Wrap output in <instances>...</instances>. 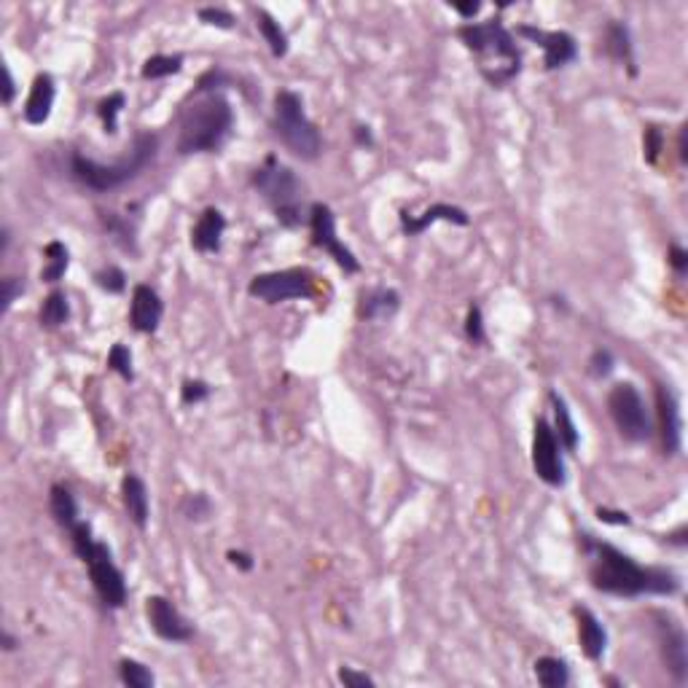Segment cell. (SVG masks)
<instances>
[{
	"mask_svg": "<svg viewBox=\"0 0 688 688\" xmlns=\"http://www.w3.org/2000/svg\"><path fill=\"white\" fill-rule=\"evenodd\" d=\"M562 452L565 449H562L554 428L541 417L535 422V433H532V468H535V476L546 482L549 487H565V482H568Z\"/></svg>",
	"mask_w": 688,
	"mask_h": 688,
	"instance_id": "10",
	"label": "cell"
},
{
	"mask_svg": "<svg viewBox=\"0 0 688 688\" xmlns=\"http://www.w3.org/2000/svg\"><path fill=\"white\" fill-rule=\"evenodd\" d=\"M656 414H659V436L664 454H677L683 446V420H680V401L669 385L656 388Z\"/></svg>",
	"mask_w": 688,
	"mask_h": 688,
	"instance_id": "15",
	"label": "cell"
},
{
	"mask_svg": "<svg viewBox=\"0 0 688 688\" xmlns=\"http://www.w3.org/2000/svg\"><path fill=\"white\" fill-rule=\"evenodd\" d=\"M54 97H57V84L49 73H38L35 81L30 87V97L25 103V121L38 127V124H46L49 116H51V108H54Z\"/></svg>",
	"mask_w": 688,
	"mask_h": 688,
	"instance_id": "20",
	"label": "cell"
},
{
	"mask_svg": "<svg viewBox=\"0 0 688 688\" xmlns=\"http://www.w3.org/2000/svg\"><path fill=\"white\" fill-rule=\"evenodd\" d=\"M119 680L129 688H154L157 677L145 664L135 661V659H121L119 661Z\"/></svg>",
	"mask_w": 688,
	"mask_h": 688,
	"instance_id": "32",
	"label": "cell"
},
{
	"mask_svg": "<svg viewBox=\"0 0 688 688\" xmlns=\"http://www.w3.org/2000/svg\"><path fill=\"white\" fill-rule=\"evenodd\" d=\"M516 35H522V38H527L535 46L544 49V67L546 70H560V67L578 59V43L565 30H541L535 25H519Z\"/></svg>",
	"mask_w": 688,
	"mask_h": 688,
	"instance_id": "12",
	"label": "cell"
},
{
	"mask_svg": "<svg viewBox=\"0 0 688 688\" xmlns=\"http://www.w3.org/2000/svg\"><path fill=\"white\" fill-rule=\"evenodd\" d=\"M226 560L232 562L237 570H245V573L256 568V560H253L248 552H235V549H232V552H226Z\"/></svg>",
	"mask_w": 688,
	"mask_h": 688,
	"instance_id": "46",
	"label": "cell"
},
{
	"mask_svg": "<svg viewBox=\"0 0 688 688\" xmlns=\"http://www.w3.org/2000/svg\"><path fill=\"white\" fill-rule=\"evenodd\" d=\"M449 9L460 14L466 22H471V19L482 12V4H449Z\"/></svg>",
	"mask_w": 688,
	"mask_h": 688,
	"instance_id": "48",
	"label": "cell"
},
{
	"mask_svg": "<svg viewBox=\"0 0 688 688\" xmlns=\"http://www.w3.org/2000/svg\"><path fill=\"white\" fill-rule=\"evenodd\" d=\"M157 154H159V137L151 135V132H143V135L135 137L129 154L124 159L113 162V165H100V162L87 159L81 154H73L70 157V175L81 186L103 194V191L121 189L124 183L140 178L151 165H154Z\"/></svg>",
	"mask_w": 688,
	"mask_h": 688,
	"instance_id": "4",
	"label": "cell"
},
{
	"mask_svg": "<svg viewBox=\"0 0 688 688\" xmlns=\"http://www.w3.org/2000/svg\"><path fill=\"white\" fill-rule=\"evenodd\" d=\"M597 519L605 522V524H619V527L632 524L630 514H624V511H610V508H597Z\"/></svg>",
	"mask_w": 688,
	"mask_h": 688,
	"instance_id": "45",
	"label": "cell"
},
{
	"mask_svg": "<svg viewBox=\"0 0 688 688\" xmlns=\"http://www.w3.org/2000/svg\"><path fill=\"white\" fill-rule=\"evenodd\" d=\"M315 280L307 269H280V272H264L256 274L248 282V293L264 304H282L293 298L313 296Z\"/></svg>",
	"mask_w": 688,
	"mask_h": 688,
	"instance_id": "8",
	"label": "cell"
},
{
	"mask_svg": "<svg viewBox=\"0 0 688 688\" xmlns=\"http://www.w3.org/2000/svg\"><path fill=\"white\" fill-rule=\"evenodd\" d=\"M181 70H183V57H181V54H154V57H148V59L143 62L140 75H143V79L157 81V79H167V75H175V73H181Z\"/></svg>",
	"mask_w": 688,
	"mask_h": 688,
	"instance_id": "30",
	"label": "cell"
},
{
	"mask_svg": "<svg viewBox=\"0 0 688 688\" xmlns=\"http://www.w3.org/2000/svg\"><path fill=\"white\" fill-rule=\"evenodd\" d=\"M95 282H97L103 290H108V293H124V288H127V274H124L119 267H105V269H100V272L95 274Z\"/></svg>",
	"mask_w": 688,
	"mask_h": 688,
	"instance_id": "39",
	"label": "cell"
},
{
	"mask_svg": "<svg viewBox=\"0 0 688 688\" xmlns=\"http://www.w3.org/2000/svg\"><path fill=\"white\" fill-rule=\"evenodd\" d=\"M235 129V108L220 92H207L183 108L178 121V151L189 154H215Z\"/></svg>",
	"mask_w": 688,
	"mask_h": 688,
	"instance_id": "3",
	"label": "cell"
},
{
	"mask_svg": "<svg viewBox=\"0 0 688 688\" xmlns=\"http://www.w3.org/2000/svg\"><path fill=\"white\" fill-rule=\"evenodd\" d=\"M607 412H610V420H614L616 430L627 441L643 444L653 436V422H651L648 406L632 382H619V385L610 388Z\"/></svg>",
	"mask_w": 688,
	"mask_h": 688,
	"instance_id": "7",
	"label": "cell"
},
{
	"mask_svg": "<svg viewBox=\"0 0 688 688\" xmlns=\"http://www.w3.org/2000/svg\"><path fill=\"white\" fill-rule=\"evenodd\" d=\"M532 669H535V677H538V683L544 688H565L570 683V667H568L565 659L541 656L532 664Z\"/></svg>",
	"mask_w": 688,
	"mask_h": 688,
	"instance_id": "26",
	"label": "cell"
},
{
	"mask_svg": "<svg viewBox=\"0 0 688 688\" xmlns=\"http://www.w3.org/2000/svg\"><path fill=\"white\" fill-rule=\"evenodd\" d=\"M121 500L135 527L145 530L151 519V503H148V487L137 474H127L121 479Z\"/></svg>",
	"mask_w": 688,
	"mask_h": 688,
	"instance_id": "22",
	"label": "cell"
},
{
	"mask_svg": "<svg viewBox=\"0 0 688 688\" xmlns=\"http://www.w3.org/2000/svg\"><path fill=\"white\" fill-rule=\"evenodd\" d=\"M667 259H669L672 269H675L680 277L688 272V253H685V248H680V245H669V253H667Z\"/></svg>",
	"mask_w": 688,
	"mask_h": 688,
	"instance_id": "44",
	"label": "cell"
},
{
	"mask_svg": "<svg viewBox=\"0 0 688 688\" xmlns=\"http://www.w3.org/2000/svg\"><path fill=\"white\" fill-rule=\"evenodd\" d=\"M14 97H17V81H14V75H12V67L4 65V103L12 105Z\"/></svg>",
	"mask_w": 688,
	"mask_h": 688,
	"instance_id": "47",
	"label": "cell"
},
{
	"mask_svg": "<svg viewBox=\"0 0 688 688\" xmlns=\"http://www.w3.org/2000/svg\"><path fill=\"white\" fill-rule=\"evenodd\" d=\"M199 22L207 25V27H218V30H232L237 25L235 14H228L226 9H215V6H205L197 12Z\"/></svg>",
	"mask_w": 688,
	"mask_h": 688,
	"instance_id": "37",
	"label": "cell"
},
{
	"mask_svg": "<svg viewBox=\"0 0 688 688\" xmlns=\"http://www.w3.org/2000/svg\"><path fill=\"white\" fill-rule=\"evenodd\" d=\"M22 290H25L22 280H17V277L4 280V313H9L14 307V301H17V296H22Z\"/></svg>",
	"mask_w": 688,
	"mask_h": 688,
	"instance_id": "43",
	"label": "cell"
},
{
	"mask_svg": "<svg viewBox=\"0 0 688 688\" xmlns=\"http://www.w3.org/2000/svg\"><path fill=\"white\" fill-rule=\"evenodd\" d=\"M256 25H259V33H261L264 43L269 46L272 57L282 59L290 46H288V35H285V30L280 27V22H277L269 12L259 9V12H256Z\"/></svg>",
	"mask_w": 688,
	"mask_h": 688,
	"instance_id": "27",
	"label": "cell"
},
{
	"mask_svg": "<svg viewBox=\"0 0 688 688\" xmlns=\"http://www.w3.org/2000/svg\"><path fill=\"white\" fill-rule=\"evenodd\" d=\"M656 640L661 648V659L667 664V669L672 672V677L677 683L688 680V640L683 627L669 616V614H656Z\"/></svg>",
	"mask_w": 688,
	"mask_h": 688,
	"instance_id": "13",
	"label": "cell"
},
{
	"mask_svg": "<svg viewBox=\"0 0 688 688\" xmlns=\"http://www.w3.org/2000/svg\"><path fill=\"white\" fill-rule=\"evenodd\" d=\"M549 404H552V409H554V420H557L554 433H557L562 449L570 452V454H576V449H578V428H576V422H573V417H570V409H568L565 398H562L557 390H552V393H549Z\"/></svg>",
	"mask_w": 688,
	"mask_h": 688,
	"instance_id": "24",
	"label": "cell"
},
{
	"mask_svg": "<svg viewBox=\"0 0 688 688\" xmlns=\"http://www.w3.org/2000/svg\"><path fill=\"white\" fill-rule=\"evenodd\" d=\"M614 368H616V358H614V352H610V350L599 347V350L591 352V358H589V374H591L594 379H605Z\"/></svg>",
	"mask_w": 688,
	"mask_h": 688,
	"instance_id": "40",
	"label": "cell"
},
{
	"mask_svg": "<svg viewBox=\"0 0 688 688\" xmlns=\"http://www.w3.org/2000/svg\"><path fill=\"white\" fill-rule=\"evenodd\" d=\"M49 511L54 516V522L65 530H70L79 519V503H75L73 492L65 487V484H54L51 492H49Z\"/></svg>",
	"mask_w": 688,
	"mask_h": 688,
	"instance_id": "25",
	"label": "cell"
},
{
	"mask_svg": "<svg viewBox=\"0 0 688 688\" xmlns=\"http://www.w3.org/2000/svg\"><path fill=\"white\" fill-rule=\"evenodd\" d=\"M643 148H645V159H648V162H656V159H659V154L664 151V137H661V129H659V127H648V129H645Z\"/></svg>",
	"mask_w": 688,
	"mask_h": 688,
	"instance_id": "42",
	"label": "cell"
},
{
	"mask_svg": "<svg viewBox=\"0 0 688 688\" xmlns=\"http://www.w3.org/2000/svg\"><path fill=\"white\" fill-rule=\"evenodd\" d=\"M145 616H148L151 630H154L167 643H189L194 638V627L189 624V619L167 597H159V594L148 597L145 599Z\"/></svg>",
	"mask_w": 688,
	"mask_h": 688,
	"instance_id": "14",
	"label": "cell"
},
{
	"mask_svg": "<svg viewBox=\"0 0 688 688\" xmlns=\"http://www.w3.org/2000/svg\"><path fill=\"white\" fill-rule=\"evenodd\" d=\"M466 336L471 344H484L487 342V331H484V315L479 304H471V310L466 315Z\"/></svg>",
	"mask_w": 688,
	"mask_h": 688,
	"instance_id": "38",
	"label": "cell"
},
{
	"mask_svg": "<svg viewBox=\"0 0 688 688\" xmlns=\"http://www.w3.org/2000/svg\"><path fill=\"white\" fill-rule=\"evenodd\" d=\"M336 680H339V683H344L347 688H374V685H376L371 675L358 672V669H352V667H339Z\"/></svg>",
	"mask_w": 688,
	"mask_h": 688,
	"instance_id": "41",
	"label": "cell"
},
{
	"mask_svg": "<svg viewBox=\"0 0 688 688\" xmlns=\"http://www.w3.org/2000/svg\"><path fill=\"white\" fill-rule=\"evenodd\" d=\"M41 318V326L46 329H59L70 321V301H67V293L65 290H51L46 298H43V307L38 313Z\"/></svg>",
	"mask_w": 688,
	"mask_h": 688,
	"instance_id": "28",
	"label": "cell"
},
{
	"mask_svg": "<svg viewBox=\"0 0 688 688\" xmlns=\"http://www.w3.org/2000/svg\"><path fill=\"white\" fill-rule=\"evenodd\" d=\"M310 235H313V245L321 248L323 253H329L347 274L360 272V261L336 235V215L329 205L315 202L310 207Z\"/></svg>",
	"mask_w": 688,
	"mask_h": 688,
	"instance_id": "11",
	"label": "cell"
},
{
	"mask_svg": "<svg viewBox=\"0 0 688 688\" xmlns=\"http://www.w3.org/2000/svg\"><path fill=\"white\" fill-rule=\"evenodd\" d=\"M677 145H680V159L685 162V127L680 129V143Z\"/></svg>",
	"mask_w": 688,
	"mask_h": 688,
	"instance_id": "52",
	"label": "cell"
},
{
	"mask_svg": "<svg viewBox=\"0 0 688 688\" xmlns=\"http://www.w3.org/2000/svg\"><path fill=\"white\" fill-rule=\"evenodd\" d=\"M19 645V640L12 632H4V651H14Z\"/></svg>",
	"mask_w": 688,
	"mask_h": 688,
	"instance_id": "50",
	"label": "cell"
},
{
	"mask_svg": "<svg viewBox=\"0 0 688 688\" xmlns=\"http://www.w3.org/2000/svg\"><path fill=\"white\" fill-rule=\"evenodd\" d=\"M0 237H4V245H0V256H6L9 248H12V232H9V228H4V235H0Z\"/></svg>",
	"mask_w": 688,
	"mask_h": 688,
	"instance_id": "51",
	"label": "cell"
},
{
	"mask_svg": "<svg viewBox=\"0 0 688 688\" xmlns=\"http://www.w3.org/2000/svg\"><path fill=\"white\" fill-rule=\"evenodd\" d=\"M84 565L89 570V581L105 607H121L127 602V581L119 565L113 562V554L105 544H95V549L84 557Z\"/></svg>",
	"mask_w": 688,
	"mask_h": 688,
	"instance_id": "9",
	"label": "cell"
},
{
	"mask_svg": "<svg viewBox=\"0 0 688 688\" xmlns=\"http://www.w3.org/2000/svg\"><path fill=\"white\" fill-rule=\"evenodd\" d=\"M401 307V296L393 288H374L368 293H363L360 298V307L358 315L368 323H379V321H388L398 313Z\"/></svg>",
	"mask_w": 688,
	"mask_h": 688,
	"instance_id": "21",
	"label": "cell"
},
{
	"mask_svg": "<svg viewBox=\"0 0 688 688\" xmlns=\"http://www.w3.org/2000/svg\"><path fill=\"white\" fill-rule=\"evenodd\" d=\"M210 393H213V388L207 385L205 379H186L183 385H181V401L186 406H197V404L207 401Z\"/></svg>",
	"mask_w": 688,
	"mask_h": 688,
	"instance_id": "36",
	"label": "cell"
},
{
	"mask_svg": "<svg viewBox=\"0 0 688 688\" xmlns=\"http://www.w3.org/2000/svg\"><path fill=\"white\" fill-rule=\"evenodd\" d=\"M457 38L474 54L482 79L500 89L522 73V54L514 33L495 17L487 22H466L457 27Z\"/></svg>",
	"mask_w": 688,
	"mask_h": 688,
	"instance_id": "2",
	"label": "cell"
},
{
	"mask_svg": "<svg viewBox=\"0 0 688 688\" xmlns=\"http://www.w3.org/2000/svg\"><path fill=\"white\" fill-rule=\"evenodd\" d=\"M581 549L589 557V581L602 594L616 597H672L680 591V578L669 568H643L622 549L581 535Z\"/></svg>",
	"mask_w": 688,
	"mask_h": 688,
	"instance_id": "1",
	"label": "cell"
},
{
	"mask_svg": "<svg viewBox=\"0 0 688 688\" xmlns=\"http://www.w3.org/2000/svg\"><path fill=\"white\" fill-rule=\"evenodd\" d=\"M573 616H576V624H578V643H581L584 656L591 659V661H599L605 656V648H607V630L602 627V622L591 614L589 607L576 605Z\"/></svg>",
	"mask_w": 688,
	"mask_h": 688,
	"instance_id": "18",
	"label": "cell"
},
{
	"mask_svg": "<svg viewBox=\"0 0 688 688\" xmlns=\"http://www.w3.org/2000/svg\"><path fill=\"white\" fill-rule=\"evenodd\" d=\"M352 135H355V143H358V145H363V148H371V145H374V135H371L368 127L358 124V127L352 129Z\"/></svg>",
	"mask_w": 688,
	"mask_h": 688,
	"instance_id": "49",
	"label": "cell"
},
{
	"mask_svg": "<svg viewBox=\"0 0 688 688\" xmlns=\"http://www.w3.org/2000/svg\"><path fill=\"white\" fill-rule=\"evenodd\" d=\"M108 368L111 371H116L121 379H127V382H132L135 379V368H132V352H129V347L127 344H113L111 347V352H108Z\"/></svg>",
	"mask_w": 688,
	"mask_h": 688,
	"instance_id": "35",
	"label": "cell"
},
{
	"mask_svg": "<svg viewBox=\"0 0 688 688\" xmlns=\"http://www.w3.org/2000/svg\"><path fill=\"white\" fill-rule=\"evenodd\" d=\"M100 220L105 226V232L113 237V243L121 251H129V253L137 251V245H135V226L127 218H121L119 213H100Z\"/></svg>",
	"mask_w": 688,
	"mask_h": 688,
	"instance_id": "29",
	"label": "cell"
},
{
	"mask_svg": "<svg viewBox=\"0 0 688 688\" xmlns=\"http://www.w3.org/2000/svg\"><path fill=\"white\" fill-rule=\"evenodd\" d=\"M124 105H127V97L121 92H113V95H108V97H103L97 103V116L103 121V132L105 135H116L119 132V116L124 111Z\"/></svg>",
	"mask_w": 688,
	"mask_h": 688,
	"instance_id": "33",
	"label": "cell"
},
{
	"mask_svg": "<svg viewBox=\"0 0 688 688\" xmlns=\"http://www.w3.org/2000/svg\"><path fill=\"white\" fill-rule=\"evenodd\" d=\"M436 220H446V223H457V226H468L471 223V215L457 207V205H446V202H438L433 207H428L422 215H412V213H401V232L409 235V237H420L428 226H433Z\"/></svg>",
	"mask_w": 688,
	"mask_h": 688,
	"instance_id": "17",
	"label": "cell"
},
{
	"mask_svg": "<svg viewBox=\"0 0 688 688\" xmlns=\"http://www.w3.org/2000/svg\"><path fill=\"white\" fill-rule=\"evenodd\" d=\"M605 51L614 57L616 62H622L624 67H630L632 75H638V59H635V43H632V33L624 22H610L605 30Z\"/></svg>",
	"mask_w": 688,
	"mask_h": 688,
	"instance_id": "23",
	"label": "cell"
},
{
	"mask_svg": "<svg viewBox=\"0 0 688 688\" xmlns=\"http://www.w3.org/2000/svg\"><path fill=\"white\" fill-rule=\"evenodd\" d=\"M43 256H46V267H43V272H41V280H43V282H59L62 274L67 272V264H70L67 248H65L59 240H54V243L46 245Z\"/></svg>",
	"mask_w": 688,
	"mask_h": 688,
	"instance_id": "31",
	"label": "cell"
},
{
	"mask_svg": "<svg viewBox=\"0 0 688 688\" xmlns=\"http://www.w3.org/2000/svg\"><path fill=\"white\" fill-rule=\"evenodd\" d=\"M223 232H226V215L218 207H207L191 228V248L199 253H218L223 243Z\"/></svg>",
	"mask_w": 688,
	"mask_h": 688,
	"instance_id": "19",
	"label": "cell"
},
{
	"mask_svg": "<svg viewBox=\"0 0 688 688\" xmlns=\"http://www.w3.org/2000/svg\"><path fill=\"white\" fill-rule=\"evenodd\" d=\"M274 135L280 143L290 151V154L301 162H315L323 151V137L318 127L310 121L307 111H304V100L290 92L280 89L274 95V116H272Z\"/></svg>",
	"mask_w": 688,
	"mask_h": 688,
	"instance_id": "5",
	"label": "cell"
},
{
	"mask_svg": "<svg viewBox=\"0 0 688 688\" xmlns=\"http://www.w3.org/2000/svg\"><path fill=\"white\" fill-rule=\"evenodd\" d=\"M181 514L189 519V522H205L210 519L213 514V503L205 492H189L181 503Z\"/></svg>",
	"mask_w": 688,
	"mask_h": 688,
	"instance_id": "34",
	"label": "cell"
},
{
	"mask_svg": "<svg viewBox=\"0 0 688 688\" xmlns=\"http://www.w3.org/2000/svg\"><path fill=\"white\" fill-rule=\"evenodd\" d=\"M253 189L285 228H296L301 223V183L277 157H267V162L253 173Z\"/></svg>",
	"mask_w": 688,
	"mask_h": 688,
	"instance_id": "6",
	"label": "cell"
},
{
	"mask_svg": "<svg viewBox=\"0 0 688 688\" xmlns=\"http://www.w3.org/2000/svg\"><path fill=\"white\" fill-rule=\"evenodd\" d=\"M162 315H165L162 296L151 285H145V282L135 285L132 304H129V323H132V329L137 334H154L159 329V323H162Z\"/></svg>",
	"mask_w": 688,
	"mask_h": 688,
	"instance_id": "16",
	"label": "cell"
}]
</instances>
